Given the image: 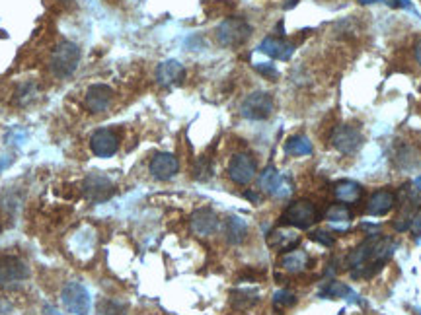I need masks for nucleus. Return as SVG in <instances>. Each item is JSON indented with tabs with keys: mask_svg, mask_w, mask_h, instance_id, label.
<instances>
[{
	"mask_svg": "<svg viewBox=\"0 0 421 315\" xmlns=\"http://www.w3.org/2000/svg\"><path fill=\"white\" fill-rule=\"evenodd\" d=\"M78 64H80V49L76 43L61 41L53 49L51 59H49V71L55 78H59V80L71 78L78 69Z\"/></svg>",
	"mask_w": 421,
	"mask_h": 315,
	"instance_id": "f257e3e1",
	"label": "nucleus"
},
{
	"mask_svg": "<svg viewBox=\"0 0 421 315\" xmlns=\"http://www.w3.org/2000/svg\"><path fill=\"white\" fill-rule=\"evenodd\" d=\"M216 41L223 47H240L252 35V26L242 18H228L215 31Z\"/></svg>",
	"mask_w": 421,
	"mask_h": 315,
	"instance_id": "f03ea898",
	"label": "nucleus"
},
{
	"mask_svg": "<svg viewBox=\"0 0 421 315\" xmlns=\"http://www.w3.org/2000/svg\"><path fill=\"white\" fill-rule=\"evenodd\" d=\"M61 304L71 315H88L90 305H92V298H90V292L84 285L69 282L62 288Z\"/></svg>",
	"mask_w": 421,
	"mask_h": 315,
	"instance_id": "7ed1b4c3",
	"label": "nucleus"
},
{
	"mask_svg": "<svg viewBox=\"0 0 421 315\" xmlns=\"http://www.w3.org/2000/svg\"><path fill=\"white\" fill-rule=\"evenodd\" d=\"M28 276H30V267L24 259L14 255L0 257V286L16 288L24 280H28Z\"/></svg>",
	"mask_w": 421,
	"mask_h": 315,
	"instance_id": "20e7f679",
	"label": "nucleus"
},
{
	"mask_svg": "<svg viewBox=\"0 0 421 315\" xmlns=\"http://www.w3.org/2000/svg\"><path fill=\"white\" fill-rule=\"evenodd\" d=\"M271 111H273V100L266 92L250 93L246 100L242 102V105H240V113L246 119H252V121L267 119L271 115Z\"/></svg>",
	"mask_w": 421,
	"mask_h": 315,
	"instance_id": "39448f33",
	"label": "nucleus"
},
{
	"mask_svg": "<svg viewBox=\"0 0 421 315\" xmlns=\"http://www.w3.org/2000/svg\"><path fill=\"white\" fill-rule=\"evenodd\" d=\"M113 183L110 181V177H105L103 173H90L83 183L84 197L94 204H100L103 201H108L113 195Z\"/></svg>",
	"mask_w": 421,
	"mask_h": 315,
	"instance_id": "423d86ee",
	"label": "nucleus"
},
{
	"mask_svg": "<svg viewBox=\"0 0 421 315\" xmlns=\"http://www.w3.org/2000/svg\"><path fill=\"white\" fill-rule=\"evenodd\" d=\"M90 148L98 158H112L119 150V134L113 129H98L90 136Z\"/></svg>",
	"mask_w": 421,
	"mask_h": 315,
	"instance_id": "0eeeda50",
	"label": "nucleus"
},
{
	"mask_svg": "<svg viewBox=\"0 0 421 315\" xmlns=\"http://www.w3.org/2000/svg\"><path fill=\"white\" fill-rule=\"evenodd\" d=\"M86 107L90 113H105L113 105L115 93L110 86L105 84H94L86 90Z\"/></svg>",
	"mask_w": 421,
	"mask_h": 315,
	"instance_id": "6e6552de",
	"label": "nucleus"
},
{
	"mask_svg": "<svg viewBox=\"0 0 421 315\" xmlns=\"http://www.w3.org/2000/svg\"><path fill=\"white\" fill-rule=\"evenodd\" d=\"M256 173V162L252 156L248 154H238L232 158V162L228 165V175L237 181V183L244 185L248 183Z\"/></svg>",
	"mask_w": 421,
	"mask_h": 315,
	"instance_id": "1a4fd4ad",
	"label": "nucleus"
},
{
	"mask_svg": "<svg viewBox=\"0 0 421 315\" xmlns=\"http://www.w3.org/2000/svg\"><path fill=\"white\" fill-rule=\"evenodd\" d=\"M185 71L178 61H166L156 69V80L162 86H174L184 80Z\"/></svg>",
	"mask_w": 421,
	"mask_h": 315,
	"instance_id": "9d476101",
	"label": "nucleus"
},
{
	"mask_svg": "<svg viewBox=\"0 0 421 315\" xmlns=\"http://www.w3.org/2000/svg\"><path fill=\"white\" fill-rule=\"evenodd\" d=\"M178 172V160L172 154H156L151 162V173L158 179H170Z\"/></svg>",
	"mask_w": 421,
	"mask_h": 315,
	"instance_id": "9b49d317",
	"label": "nucleus"
},
{
	"mask_svg": "<svg viewBox=\"0 0 421 315\" xmlns=\"http://www.w3.org/2000/svg\"><path fill=\"white\" fill-rule=\"evenodd\" d=\"M259 49L267 53L269 57L281 59V61H287L289 57L293 55V51H295V47H293L291 43L277 39V37H267V39H264L261 41V45H259Z\"/></svg>",
	"mask_w": 421,
	"mask_h": 315,
	"instance_id": "f8f14e48",
	"label": "nucleus"
},
{
	"mask_svg": "<svg viewBox=\"0 0 421 315\" xmlns=\"http://www.w3.org/2000/svg\"><path fill=\"white\" fill-rule=\"evenodd\" d=\"M191 226H194V230H196L197 234H211V232L216 230V216L211 210H201V213H197L194 216Z\"/></svg>",
	"mask_w": 421,
	"mask_h": 315,
	"instance_id": "ddd939ff",
	"label": "nucleus"
},
{
	"mask_svg": "<svg viewBox=\"0 0 421 315\" xmlns=\"http://www.w3.org/2000/svg\"><path fill=\"white\" fill-rule=\"evenodd\" d=\"M98 315H127L125 307L113 300H102L98 304Z\"/></svg>",
	"mask_w": 421,
	"mask_h": 315,
	"instance_id": "4468645a",
	"label": "nucleus"
},
{
	"mask_svg": "<svg viewBox=\"0 0 421 315\" xmlns=\"http://www.w3.org/2000/svg\"><path fill=\"white\" fill-rule=\"evenodd\" d=\"M228 235L232 242H240L242 240V235L246 234V228H244V224L240 222L238 218H230V222H228Z\"/></svg>",
	"mask_w": 421,
	"mask_h": 315,
	"instance_id": "2eb2a0df",
	"label": "nucleus"
},
{
	"mask_svg": "<svg viewBox=\"0 0 421 315\" xmlns=\"http://www.w3.org/2000/svg\"><path fill=\"white\" fill-rule=\"evenodd\" d=\"M33 96H35V86H33V84H26L20 92H18V100H20L22 103H26L30 102Z\"/></svg>",
	"mask_w": 421,
	"mask_h": 315,
	"instance_id": "dca6fc26",
	"label": "nucleus"
},
{
	"mask_svg": "<svg viewBox=\"0 0 421 315\" xmlns=\"http://www.w3.org/2000/svg\"><path fill=\"white\" fill-rule=\"evenodd\" d=\"M257 71L261 72V74H266V76H271V78L277 76V71L271 64H257Z\"/></svg>",
	"mask_w": 421,
	"mask_h": 315,
	"instance_id": "f3484780",
	"label": "nucleus"
},
{
	"mask_svg": "<svg viewBox=\"0 0 421 315\" xmlns=\"http://www.w3.org/2000/svg\"><path fill=\"white\" fill-rule=\"evenodd\" d=\"M10 163H12L10 156H0V172H2V170H6Z\"/></svg>",
	"mask_w": 421,
	"mask_h": 315,
	"instance_id": "a211bd4d",
	"label": "nucleus"
},
{
	"mask_svg": "<svg viewBox=\"0 0 421 315\" xmlns=\"http://www.w3.org/2000/svg\"><path fill=\"white\" fill-rule=\"evenodd\" d=\"M415 61L421 64V41L418 43V47H415Z\"/></svg>",
	"mask_w": 421,
	"mask_h": 315,
	"instance_id": "6ab92c4d",
	"label": "nucleus"
},
{
	"mask_svg": "<svg viewBox=\"0 0 421 315\" xmlns=\"http://www.w3.org/2000/svg\"><path fill=\"white\" fill-rule=\"evenodd\" d=\"M47 312H51L53 315H61L59 312H57V309H53V307H47Z\"/></svg>",
	"mask_w": 421,
	"mask_h": 315,
	"instance_id": "aec40b11",
	"label": "nucleus"
},
{
	"mask_svg": "<svg viewBox=\"0 0 421 315\" xmlns=\"http://www.w3.org/2000/svg\"><path fill=\"white\" fill-rule=\"evenodd\" d=\"M62 2H71V0H62Z\"/></svg>",
	"mask_w": 421,
	"mask_h": 315,
	"instance_id": "412c9836",
	"label": "nucleus"
}]
</instances>
